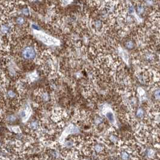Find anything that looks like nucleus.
<instances>
[{
    "label": "nucleus",
    "instance_id": "f257e3e1",
    "mask_svg": "<svg viewBox=\"0 0 160 160\" xmlns=\"http://www.w3.org/2000/svg\"><path fill=\"white\" fill-rule=\"evenodd\" d=\"M143 61L149 65H154L156 63L157 58L156 56L151 51H146L143 54Z\"/></svg>",
    "mask_w": 160,
    "mask_h": 160
},
{
    "label": "nucleus",
    "instance_id": "f03ea898",
    "mask_svg": "<svg viewBox=\"0 0 160 160\" xmlns=\"http://www.w3.org/2000/svg\"><path fill=\"white\" fill-rule=\"evenodd\" d=\"M136 11L137 15L140 16V17H145L147 13L150 12L148 8L141 2H136Z\"/></svg>",
    "mask_w": 160,
    "mask_h": 160
},
{
    "label": "nucleus",
    "instance_id": "7ed1b4c3",
    "mask_svg": "<svg viewBox=\"0 0 160 160\" xmlns=\"http://www.w3.org/2000/svg\"><path fill=\"white\" fill-rule=\"evenodd\" d=\"M23 57L25 59H33L36 56V52L33 47L27 46L26 47L22 52Z\"/></svg>",
    "mask_w": 160,
    "mask_h": 160
},
{
    "label": "nucleus",
    "instance_id": "20e7f679",
    "mask_svg": "<svg viewBox=\"0 0 160 160\" xmlns=\"http://www.w3.org/2000/svg\"><path fill=\"white\" fill-rule=\"evenodd\" d=\"M43 39H40V40H42V41H43L44 43L46 44H54V40H53V39L52 37H49L48 36H44V35H40Z\"/></svg>",
    "mask_w": 160,
    "mask_h": 160
},
{
    "label": "nucleus",
    "instance_id": "39448f33",
    "mask_svg": "<svg viewBox=\"0 0 160 160\" xmlns=\"http://www.w3.org/2000/svg\"><path fill=\"white\" fill-rule=\"evenodd\" d=\"M106 118L108 119V120L111 122V123H114L115 122V119H114V116L113 113L112 112H107L105 114Z\"/></svg>",
    "mask_w": 160,
    "mask_h": 160
},
{
    "label": "nucleus",
    "instance_id": "423d86ee",
    "mask_svg": "<svg viewBox=\"0 0 160 160\" xmlns=\"http://www.w3.org/2000/svg\"><path fill=\"white\" fill-rule=\"evenodd\" d=\"M134 46H135V44H134V42L133 40H128L126 42L125 46H126V48L129 49V50H131L134 47Z\"/></svg>",
    "mask_w": 160,
    "mask_h": 160
},
{
    "label": "nucleus",
    "instance_id": "0eeeda50",
    "mask_svg": "<svg viewBox=\"0 0 160 160\" xmlns=\"http://www.w3.org/2000/svg\"><path fill=\"white\" fill-rule=\"evenodd\" d=\"M10 29V26L9 25H7V24H2L1 25V32L5 34L7 33V32L9 31Z\"/></svg>",
    "mask_w": 160,
    "mask_h": 160
},
{
    "label": "nucleus",
    "instance_id": "6e6552de",
    "mask_svg": "<svg viewBox=\"0 0 160 160\" xmlns=\"http://www.w3.org/2000/svg\"><path fill=\"white\" fill-rule=\"evenodd\" d=\"M16 23H17L18 25H19L24 24L25 19L22 17H19L17 18V19H16Z\"/></svg>",
    "mask_w": 160,
    "mask_h": 160
},
{
    "label": "nucleus",
    "instance_id": "1a4fd4ad",
    "mask_svg": "<svg viewBox=\"0 0 160 160\" xmlns=\"http://www.w3.org/2000/svg\"><path fill=\"white\" fill-rule=\"evenodd\" d=\"M136 115L138 117H139V118H142V117H143L144 116H145V112H144L143 109L139 108L137 111Z\"/></svg>",
    "mask_w": 160,
    "mask_h": 160
},
{
    "label": "nucleus",
    "instance_id": "9d476101",
    "mask_svg": "<svg viewBox=\"0 0 160 160\" xmlns=\"http://www.w3.org/2000/svg\"><path fill=\"white\" fill-rule=\"evenodd\" d=\"M153 97L157 100H160V89H158L155 91L153 93Z\"/></svg>",
    "mask_w": 160,
    "mask_h": 160
},
{
    "label": "nucleus",
    "instance_id": "9b49d317",
    "mask_svg": "<svg viewBox=\"0 0 160 160\" xmlns=\"http://www.w3.org/2000/svg\"><path fill=\"white\" fill-rule=\"evenodd\" d=\"M21 11H22V13L23 15H29L30 10H28V8H23L22 10H21Z\"/></svg>",
    "mask_w": 160,
    "mask_h": 160
},
{
    "label": "nucleus",
    "instance_id": "f8f14e48",
    "mask_svg": "<svg viewBox=\"0 0 160 160\" xmlns=\"http://www.w3.org/2000/svg\"><path fill=\"white\" fill-rule=\"evenodd\" d=\"M31 126L32 128H36L37 126V124L36 123V122H32V123L31 124Z\"/></svg>",
    "mask_w": 160,
    "mask_h": 160
},
{
    "label": "nucleus",
    "instance_id": "ddd939ff",
    "mask_svg": "<svg viewBox=\"0 0 160 160\" xmlns=\"http://www.w3.org/2000/svg\"><path fill=\"white\" fill-rule=\"evenodd\" d=\"M9 95L10 96V97H13L14 96H15V93L13 92H12V91H10L9 92Z\"/></svg>",
    "mask_w": 160,
    "mask_h": 160
},
{
    "label": "nucleus",
    "instance_id": "4468645a",
    "mask_svg": "<svg viewBox=\"0 0 160 160\" xmlns=\"http://www.w3.org/2000/svg\"><path fill=\"white\" fill-rule=\"evenodd\" d=\"M10 118H9V120L10 122H13L15 120V117L14 116H10Z\"/></svg>",
    "mask_w": 160,
    "mask_h": 160
},
{
    "label": "nucleus",
    "instance_id": "2eb2a0df",
    "mask_svg": "<svg viewBox=\"0 0 160 160\" xmlns=\"http://www.w3.org/2000/svg\"><path fill=\"white\" fill-rule=\"evenodd\" d=\"M33 28H34V29H36V30H39V26H37L36 25H35V24H34V25H33Z\"/></svg>",
    "mask_w": 160,
    "mask_h": 160
},
{
    "label": "nucleus",
    "instance_id": "dca6fc26",
    "mask_svg": "<svg viewBox=\"0 0 160 160\" xmlns=\"http://www.w3.org/2000/svg\"><path fill=\"white\" fill-rule=\"evenodd\" d=\"M159 60H160V56H159Z\"/></svg>",
    "mask_w": 160,
    "mask_h": 160
}]
</instances>
